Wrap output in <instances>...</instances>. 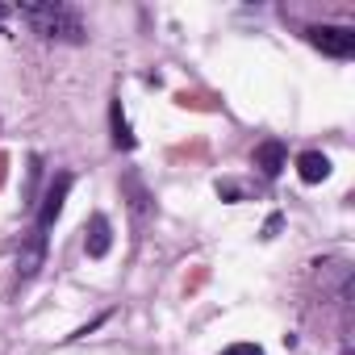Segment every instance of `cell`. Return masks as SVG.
I'll return each mask as SVG.
<instances>
[{
	"instance_id": "obj_9",
	"label": "cell",
	"mask_w": 355,
	"mask_h": 355,
	"mask_svg": "<svg viewBox=\"0 0 355 355\" xmlns=\"http://www.w3.org/2000/svg\"><path fill=\"white\" fill-rule=\"evenodd\" d=\"M222 355H263V351H259L255 343H230V347H226Z\"/></svg>"
},
{
	"instance_id": "obj_4",
	"label": "cell",
	"mask_w": 355,
	"mask_h": 355,
	"mask_svg": "<svg viewBox=\"0 0 355 355\" xmlns=\"http://www.w3.org/2000/svg\"><path fill=\"white\" fill-rule=\"evenodd\" d=\"M84 251H88V259H105L109 255V247H113V226H109V218L105 214H92L88 218V226H84Z\"/></svg>"
},
{
	"instance_id": "obj_6",
	"label": "cell",
	"mask_w": 355,
	"mask_h": 355,
	"mask_svg": "<svg viewBox=\"0 0 355 355\" xmlns=\"http://www.w3.org/2000/svg\"><path fill=\"white\" fill-rule=\"evenodd\" d=\"M42 259H46V234H30V243L21 247V255H17V276L21 280H30V276H38V268H42Z\"/></svg>"
},
{
	"instance_id": "obj_10",
	"label": "cell",
	"mask_w": 355,
	"mask_h": 355,
	"mask_svg": "<svg viewBox=\"0 0 355 355\" xmlns=\"http://www.w3.org/2000/svg\"><path fill=\"white\" fill-rule=\"evenodd\" d=\"M276 230H280V214H272V218H268V226H263V239H272Z\"/></svg>"
},
{
	"instance_id": "obj_2",
	"label": "cell",
	"mask_w": 355,
	"mask_h": 355,
	"mask_svg": "<svg viewBox=\"0 0 355 355\" xmlns=\"http://www.w3.org/2000/svg\"><path fill=\"white\" fill-rule=\"evenodd\" d=\"M67 193H71V175H67V171L51 175V184H46V193H42V205H38V222H34V230H38V234H46V230L59 222Z\"/></svg>"
},
{
	"instance_id": "obj_11",
	"label": "cell",
	"mask_w": 355,
	"mask_h": 355,
	"mask_svg": "<svg viewBox=\"0 0 355 355\" xmlns=\"http://www.w3.org/2000/svg\"><path fill=\"white\" fill-rule=\"evenodd\" d=\"M0 21H5V5H0Z\"/></svg>"
},
{
	"instance_id": "obj_5",
	"label": "cell",
	"mask_w": 355,
	"mask_h": 355,
	"mask_svg": "<svg viewBox=\"0 0 355 355\" xmlns=\"http://www.w3.org/2000/svg\"><path fill=\"white\" fill-rule=\"evenodd\" d=\"M284 159H288V150H284V142H280V138H268V142H259V146H255V167L268 175V180H276V175L284 171Z\"/></svg>"
},
{
	"instance_id": "obj_8",
	"label": "cell",
	"mask_w": 355,
	"mask_h": 355,
	"mask_svg": "<svg viewBox=\"0 0 355 355\" xmlns=\"http://www.w3.org/2000/svg\"><path fill=\"white\" fill-rule=\"evenodd\" d=\"M109 125H113V146H117V150H134V134H130V121H125L121 101L109 105Z\"/></svg>"
},
{
	"instance_id": "obj_3",
	"label": "cell",
	"mask_w": 355,
	"mask_h": 355,
	"mask_svg": "<svg viewBox=\"0 0 355 355\" xmlns=\"http://www.w3.org/2000/svg\"><path fill=\"white\" fill-rule=\"evenodd\" d=\"M309 42L330 59H351L355 55V30H347V26H313Z\"/></svg>"
},
{
	"instance_id": "obj_1",
	"label": "cell",
	"mask_w": 355,
	"mask_h": 355,
	"mask_svg": "<svg viewBox=\"0 0 355 355\" xmlns=\"http://www.w3.org/2000/svg\"><path fill=\"white\" fill-rule=\"evenodd\" d=\"M26 21L42 34V38H59V42H84V21L76 9L67 5H21Z\"/></svg>"
},
{
	"instance_id": "obj_7",
	"label": "cell",
	"mask_w": 355,
	"mask_h": 355,
	"mask_svg": "<svg viewBox=\"0 0 355 355\" xmlns=\"http://www.w3.org/2000/svg\"><path fill=\"white\" fill-rule=\"evenodd\" d=\"M297 175L305 184H322L326 175H330V159L322 155V150H305L301 159H297Z\"/></svg>"
}]
</instances>
